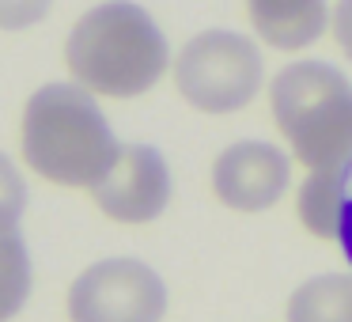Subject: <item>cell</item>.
<instances>
[{
  "mask_svg": "<svg viewBox=\"0 0 352 322\" xmlns=\"http://www.w3.org/2000/svg\"><path fill=\"white\" fill-rule=\"evenodd\" d=\"M65 65L87 92L133 99L163 76L167 39L144 8L129 0H107L72 27L65 42Z\"/></svg>",
  "mask_w": 352,
  "mask_h": 322,
  "instance_id": "cell-1",
  "label": "cell"
},
{
  "mask_svg": "<svg viewBox=\"0 0 352 322\" xmlns=\"http://www.w3.org/2000/svg\"><path fill=\"white\" fill-rule=\"evenodd\" d=\"M114 140L102 110L84 84H46L23 110V160L31 171L57 186H95L118 163Z\"/></svg>",
  "mask_w": 352,
  "mask_h": 322,
  "instance_id": "cell-2",
  "label": "cell"
},
{
  "mask_svg": "<svg viewBox=\"0 0 352 322\" xmlns=\"http://www.w3.org/2000/svg\"><path fill=\"white\" fill-rule=\"evenodd\" d=\"M273 118L307 171L352 160V84L326 61H296L269 87Z\"/></svg>",
  "mask_w": 352,
  "mask_h": 322,
  "instance_id": "cell-3",
  "label": "cell"
},
{
  "mask_svg": "<svg viewBox=\"0 0 352 322\" xmlns=\"http://www.w3.org/2000/svg\"><path fill=\"white\" fill-rule=\"evenodd\" d=\"M175 84L205 114H231L258 95L261 54L235 31H205L178 54Z\"/></svg>",
  "mask_w": 352,
  "mask_h": 322,
  "instance_id": "cell-4",
  "label": "cell"
},
{
  "mask_svg": "<svg viewBox=\"0 0 352 322\" xmlns=\"http://www.w3.org/2000/svg\"><path fill=\"white\" fill-rule=\"evenodd\" d=\"M167 288L160 273L133 258H107L76 277L69 292L72 322H160Z\"/></svg>",
  "mask_w": 352,
  "mask_h": 322,
  "instance_id": "cell-5",
  "label": "cell"
},
{
  "mask_svg": "<svg viewBox=\"0 0 352 322\" xmlns=\"http://www.w3.org/2000/svg\"><path fill=\"white\" fill-rule=\"evenodd\" d=\"M91 197L110 220L148 224L170 201V171L152 144H122L118 163L91 186Z\"/></svg>",
  "mask_w": 352,
  "mask_h": 322,
  "instance_id": "cell-6",
  "label": "cell"
},
{
  "mask_svg": "<svg viewBox=\"0 0 352 322\" xmlns=\"http://www.w3.org/2000/svg\"><path fill=\"white\" fill-rule=\"evenodd\" d=\"M292 163L280 148L265 140H243L220 152L212 163V190L235 213H261L276 205L288 190Z\"/></svg>",
  "mask_w": 352,
  "mask_h": 322,
  "instance_id": "cell-7",
  "label": "cell"
},
{
  "mask_svg": "<svg viewBox=\"0 0 352 322\" xmlns=\"http://www.w3.org/2000/svg\"><path fill=\"white\" fill-rule=\"evenodd\" d=\"M246 12L276 50H303L326 31V0H246Z\"/></svg>",
  "mask_w": 352,
  "mask_h": 322,
  "instance_id": "cell-8",
  "label": "cell"
},
{
  "mask_svg": "<svg viewBox=\"0 0 352 322\" xmlns=\"http://www.w3.org/2000/svg\"><path fill=\"white\" fill-rule=\"evenodd\" d=\"M288 322H352V277L326 273L299 284L288 299Z\"/></svg>",
  "mask_w": 352,
  "mask_h": 322,
  "instance_id": "cell-9",
  "label": "cell"
},
{
  "mask_svg": "<svg viewBox=\"0 0 352 322\" xmlns=\"http://www.w3.org/2000/svg\"><path fill=\"white\" fill-rule=\"evenodd\" d=\"M31 296V258L19 224H0V322L19 314Z\"/></svg>",
  "mask_w": 352,
  "mask_h": 322,
  "instance_id": "cell-10",
  "label": "cell"
},
{
  "mask_svg": "<svg viewBox=\"0 0 352 322\" xmlns=\"http://www.w3.org/2000/svg\"><path fill=\"white\" fill-rule=\"evenodd\" d=\"M329 178H333V239L352 266V160L329 171Z\"/></svg>",
  "mask_w": 352,
  "mask_h": 322,
  "instance_id": "cell-11",
  "label": "cell"
},
{
  "mask_svg": "<svg viewBox=\"0 0 352 322\" xmlns=\"http://www.w3.org/2000/svg\"><path fill=\"white\" fill-rule=\"evenodd\" d=\"M27 208V186L8 155H0V224H19Z\"/></svg>",
  "mask_w": 352,
  "mask_h": 322,
  "instance_id": "cell-12",
  "label": "cell"
},
{
  "mask_svg": "<svg viewBox=\"0 0 352 322\" xmlns=\"http://www.w3.org/2000/svg\"><path fill=\"white\" fill-rule=\"evenodd\" d=\"M50 12V0H0V27L4 31H27Z\"/></svg>",
  "mask_w": 352,
  "mask_h": 322,
  "instance_id": "cell-13",
  "label": "cell"
},
{
  "mask_svg": "<svg viewBox=\"0 0 352 322\" xmlns=\"http://www.w3.org/2000/svg\"><path fill=\"white\" fill-rule=\"evenodd\" d=\"M333 34H337V46L344 50V57L352 61V0H341V4H337Z\"/></svg>",
  "mask_w": 352,
  "mask_h": 322,
  "instance_id": "cell-14",
  "label": "cell"
}]
</instances>
